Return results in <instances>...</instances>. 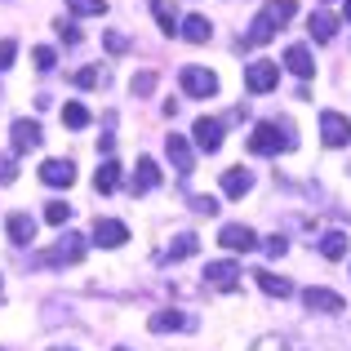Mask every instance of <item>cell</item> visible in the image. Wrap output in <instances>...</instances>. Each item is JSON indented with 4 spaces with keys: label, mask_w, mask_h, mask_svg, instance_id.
I'll return each mask as SVG.
<instances>
[{
    "label": "cell",
    "mask_w": 351,
    "mask_h": 351,
    "mask_svg": "<svg viewBox=\"0 0 351 351\" xmlns=\"http://www.w3.org/2000/svg\"><path fill=\"white\" fill-rule=\"evenodd\" d=\"M298 14V5L293 0H267L263 9L254 14V23H249V32H245V45H267L276 32H280L289 18Z\"/></svg>",
    "instance_id": "obj_1"
},
{
    "label": "cell",
    "mask_w": 351,
    "mask_h": 351,
    "mask_svg": "<svg viewBox=\"0 0 351 351\" xmlns=\"http://www.w3.org/2000/svg\"><path fill=\"white\" fill-rule=\"evenodd\" d=\"M280 147H285V152L298 147L289 120H263V125H254V134H249V152H254V156H276Z\"/></svg>",
    "instance_id": "obj_2"
},
{
    "label": "cell",
    "mask_w": 351,
    "mask_h": 351,
    "mask_svg": "<svg viewBox=\"0 0 351 351\" xmlns=\"http://www.w3.org/2000/svg\"><path fill=\"white\" fill-rule=\"evenodd\" d=\"M85 258V236H76V232H67L58 240L53 249H45V254H36L32 263L36 267H67V263H80Z\"/></svg>",
    "instance_id": "obj_3"
},
{
    "label": "cell",
    "mask_w": 351,
    "mask_h": 351,
    "mask_svg": "<svg viewBox=\"0 0 351 351\" xmlns=\"http://www.w3.org/2000/svg\"><path fill=\"white\" fill-rule=\"evenodd\" d=\"M276 85H280V62L258 58V62L245 67V89H249V94H271Z\"/></svg>",
    "instance_id": "obj_4"
},
{
    "label": "cell",
    "mask_w": 351,
    "mask_h": 351,
    "mask_svg": "<svg viewBox=\"0 0 351 351\" xmlns=\"http://www.w3.org/2000/svg\"><path fill=\"white\" fill-rule=\"evenodd\" d=\"M182 94L187 98H214L218 94V76L209 67H182Z\"/></svg>",
    "instance_id": "obj_5"
},
{
    "label": "cell",
    "mask_w": 351,
    "mask_h": 351,
    "mask_svg": "<svg viewBox=\"0 0 351 351\" xmlns=\"http://www.w3.org/2000/svg\"><path fill=\"white\" fill-rule=\"evenodd\" d=\"M302 307H307V311H320V316H338L347 302H343V293L325 289V285H311V289H302Z\"/></svg>",
    "instance_id": "obj_6"
},
{
    "label": "cell",
    "mask_w": 351,
    "mask_h": 351,
    "mask_svg": "<svg viewBox=\"0 0 351 351\" xmlns=\"http://www.w3.org/2000/svg\"><path fill=\"white\" fill-rule=\"evenodd\" d=\"M125 240H129V227L120 218H98L94 232H89V245H98V249H120Z\"/></svg>",
    "instance_id": "obj_7"
},
{
    "label": "cell",
    "mask_w": 351,
    "mask_h": 351,
    "mask_svg": "<svg viewBox=\"0 0 351 351\" xmlns=\"http://www.w3.org/2000/svg\"><path fill=\"white\" fill-rule=\"evenodd\" d=\"M320 138H325V147H347L351 143V120L343 112H320Z\"/></svg>",
    "instance_id": "obj_8"
},
{
    "label": "cell",
    "mask_w": 351,
    "mask_h": 351,
    "mask_svg": "<svg viewBox=\"0 0 351 351\" xmlns=\"http://www.w3.org/2000/svg\"><path fill=\"white\" fill-rule=\"evenodd\" d=\"M218 245L232 249V254H249V249H258V236H254V227H245V223H227L223 232H218Z\"/></svg>",
    "instance_id": "obj_9"
},
{
    "label": "cell",
    "mask_w": 351,
    "mask_h": 351,
    "mask_svg": "<svg viewBox=\"0 0 351 351\" xmlns=\"http://www.w3.org/2000/svg\"><path fill=\"white\" fill-rule=\"evenodd\" d=\"M9 134H14V152L18 156H27V152H36V147L45 143V134H40V125H36V120H14V125H9Z\"/></svg>",
    "instance_id": "obj_10"
},
{
    "label": "cell",
    "mask_w": 351,
    "mask_h": 351,
    "mask_svg": "<svg viewBox=\"0 0 351 351\" xmlns=\"http://www.w3.org/2000/svg\"><path fill=\"white\" fill-rule=\"evenodd\" d=\"M191 138H196V147H200V152H209V156H214L218 147H223V125H218V120H209V116H200L196 125H191Z\"/></svg>",
    "instance_id": "obj_11"
},
{
    "label": "cell",
    "mask_w": 351,
    "mask_h": 351,
    "mask_svg": "<svg viewBox=\"0 0 351 351\" xmlns=\"http://www.w3.org/2000/svg\"><path fill=\"white\" fill-rule=\"evenodd\" d=\"M205 285H209V289H236V285H240V267L227 263V258H223V263H209L205 267Z\"/></svg>",
    "instance_id": "obj_12"
},
{
    "label": "cell",
    "mask_w": 351,
    "mask_h": 351,
    "mask_svg": "<svg viewBox=\"0 0 351 351\" xmlns=\"http://www.w3.org/2000/svg\"><path fill=\"white\" fill-rule=\"evenodd\" d=\"M129 187H134V196L160 187V165H156L152 156H143V160H138V169H134V178H129Z\"/></svg>",
    "instance_id": "obj_13"
},
{
    "label": "cell",
    "mask_w": 351,
    "mask_h": 351,
    "mask_svg": "<svg viewBox=\"0 0 351 351\" xmlns=\"http://www.w3.org/2000/svg\"><path fill=\"white\" fill-rule=\"evenodd\" d=\"M285 67H289L298 80H311V76H316V62H311V49H307V45H289V49H285Z\"/></svg>",
    "instance_id": "obj_14"
},
{
    "label": "cell",
    "mask_w": 351,
    "mask_h": 351,
    "mask_svg": "<svg viewBox=\"0 0 351 351\" xmlns=\"http://www.w3.org/2000/svg\"><path fill=\"white\" fill-rule=\"evenodd\" d=\"M191 325H196V320H191V316H182V311H156V316L152 320H147V329H152V334H178V329H191Z\"/></svg>",
    "instance_id": "obj_15"
},
{
    "label": "cell",
    "mask_w": 351,
    "mask_h": 351,
    "mask_svg": "<svg viewBox=\"0 0 351 351\" xmlns=\"http://www.w3.org/2000/svg\"><path fill=\"white\" fill-rule=\"evenodd\" d=\"M40 182H49V187H71V182H76V165L71 160H45Z\"/></svg>",
    "instance_id": "obj_16"
},
{
    "label": "cell",
    "mask_w": 351,
    "mask_h": 351,
    "mask_svg": "<svg viewBox=\"0 0 351 351\" xmlns=\"http://www.w3.org/2000/svg\"><path fill=\"white\" fill-rule=\"evenodd\" d=\"M5 232H9V240H14L18 249H27V245L36 240V218H32V214H9Z\"/></svg>",
    "instance_id": "obj_17"
},
{
    "label": "cell",
    "mask_w": 351,
    "mask_h": 351,
    "mask_svg": "<svg viewBox=\"0 0 351 351\" xmlns=\"http://www.w3.org/2000/svg\"><path fill=\"white\" fill-rule=\"evenodd\" d=\"M165 152H169V160H173V169H178V173H191V143L182 134L165 138Z\"/></svg>",
    "instance_id": "obj_18"
},
{
    "label": "cell",
    "mask_w": 351,
    "mask_h": 351,
    "mask_svg": "<svg viewBox=\"0 0 351 351\" xmlns=\"http://www.w3.org/2000/svg\"><path fill=\"white\" fill-rule=\"evenodd\" d=\"M249 187H254V173L249 169H227L223 173V196L240 200V196H249Z\"/></svg>",
    "instance_id": "obj_19"
},
{
    "label": "cell",
    "mask_w": 351,
    "mask_h": 351,
    "mask_svg": "<svg viewBox=\"0 0 351 351\" xmlns=\"http://www.w3.org/2000/svg\"><path fill=\"white\" fill-rule=\"evenodd\" d=\"M178 36L182 40H191V45H205L209 36H214V27H209V18H200V14H191V18H182V27H178Z\"/></svg>",
    "instance_id": "obj_20"
},
{
    "label": "cell",
    "mask_w": 351,
    "mask_h": 351,
    "mask_svg": "<svg viewBox=\"0 0 351 351\" xmlns=\"http://www.w3.org/2000/svg\"><path fill=\"white\" fill-rule=\"evenodd\" d=\"M347 249H351L347 232H325V236H320V254H325L329 263H338V258H347Z\"/></svg>",
    "instance_id": "obj_21"
},
{
    "label": "cell",
    "mask_w": 351,
    "mask_h": 351,
    "mask_svg": "<svg viewBox=\"0 0 351 351\" xmlns=\"http://www.w3.org/2000/svg\"><path fill=\"white\" fill-rule=\"evenodd\" d=\"M200 249V240L191 236V232H182V236H173V245L165 249V263H182V258H191Z\"/></svg>",
    "instance_id": "obj_22"
},
{
    "label": "cell",
    "mask_w": 351,
    "mask_h": 351,
    "mask_svg": "<svg viewBox=\"0 0 351 351\" xmlns=\"http://www.w3.org/2000/svg\"><path fill=\"white\" fill-rule=\"evenodd\" d=\"M254 276H258V289L271 293V298H289L293 293V285L285 280V276H276V271H254Z\"/></svg>",
    "instance_id": "obj_23"
},
{
    "label": "cell",
    "mask_w": 351,
    "mask_h": 351,
    "mask_svg": "<svg viewBox=\"0 0 351 351\" xmlns=\"http://www.w3.org/2000/svg\"><path fill=\"white\" fill-rule=\"evenodd\" d=\"M307 32L316 36L320 45H325V40H334V36H338V18H334V14H311V18H307Z\"/></svg>",
    "instance_id": "obj_24"
},
{
    "label": "cell",
    "mask_w": 351,
    "mask_h": 351,
    "mask_svg": "<svg viewBox=\"0 0 351 351\" xmlns=\"http://www.w3.org/2000/svg\"><path fill=\"white\" fill-rule=\"evenodd\" d=\"M94 187L103 191V196H107V191H116V187H120V165L112 160V156H107V160L98 165V173H94Z\"/></svg>",
    "instance_id": "obj_25"
},
{
    "label": "cell",
    "mask_w": 351,
    "mask_h": 351,
    "mask_svg": "<svg viewBox=\"0 0 351 351\" xmlns=\"http://www.w3.org/2000/svg\"><path fill=\"white\" fill-rule=\"evenodd\" d=\"M67 9L76 18H103L107 14V0H67Z\"/></svg>",
    "instance_id": "obj_26"
},
{
    "label": "cell",
    "mask_w": 351,
    "mask_h": 351,
    "mask_svg": "<svg viewBox=\"0 0 351 351\" xmlns=\"http://www.w3.org/2000/svg\"><path fill=\"white\" fill-rule=\"evenodd\" d=\"M62 125H67V129H85L89 125L85 103H67V107H62Z\"/></svg>",
    "instance_id": "obj_27"
},
{
    "label": "cell",
    "mask_w": 351,
    "mask_h": 351,
    "mask_svg": "<svg viewBox=\"0 0 351 351\" xmlns=\"http://www.w3.org/2000/svg\"><path fill=\"white\" fill-rule=\"evenodd\" d=\"M45 223H53V227L71 223V205L67 200H49V205H45Z\"/></svg>",
    "instance_id": "obj_28"
},
{
    "label": "cell",
    "mask_w": 351,
    "mask_h": 351,
    "mask_svg": "<svg viewBox=\"0 0 351 351\" xmlns=\"http://www.w3.org/2000/svg\"><path fill=\"white\" fill-rule=\"evenodd\" d=\"M152 9H156V23H160V32H165V36H173V32H178V18H173V9L165 5V0H156Z\"/></svg>",
    "instance_id": "obj_29"
},
{
    "label": "cell",
    "mask_w": 351,
    "mask_h": 351,
    "mask_svg": "<svg viewBox=\"0 0 351 351\" xmlns=\"http://www.w3.org/2000/svg\"><path fill=\"white\" fill-rule=\"evenodd\" d=\"M129 89H134V98H147L156 89V76H152V71H138V76L129 80Z\"/></svg>",
    "instance_id": "obj_30"
},
{
    "label": "cell",
    "mask_w": 351,
    "mask_h": 351,
    "mask_svg": "<svg viewBox=\"0 0 351 351\" xmlns=\"http://www.w3.org/2000/svg\"><path fill=\"white\" fill-rule=\"evenodd\" d=\"M32 58H36V67H40V71H53V67H58V53H53L49 45H40V49H32Z\"/></svg>",
    "instance_id": "obj_31"
},
{
    "label": "cell",
    "mask_w": 351,
    "mask_h": 351,
    "mask_svg": "<svg viewBox=\"0 0 351 351\" xmlns=\"http://www.w3.org/2000/svg\"><path fill=\"white\" fill-rule=\"evenodd\" d=\"M249 351H289V343H285V338H276V334H267V338H258Z\"/></svg>",
    "instance_id": "obj_32"
},
{
    "label": "cell",
    "mask_w": 351,
    "mask_h": 351,
    "mask_svg": "<svg viewBox=\"0 0 351 351\" xmlns=\"http://www.w3.org/2000/svg\"><path fill=\"white\" fill-rule=\"evenodd\" d=\"M18 58V40H0V71H9Z\"/></svg>",
    "instance_id": "obj_33"
},
{
    "label": "cell",
    "mask_w": 351,
    "mask_h": 351,
    "mask_svg": "<svg viewBox=\"0 0 351 351\" xmlns=\"http://www.w3.org/2000/svg\"><path fill=\"white\" fill-rule=\"evenodd\" d=\"M191 209H196V214H218L223 205H218L214 196H191Z\"/></svg>",
    "instance_id": "obj_34"
},
{
    "label": "cell",
    "mask_w": 351,
    "mask_h": 351,
    "mask_svg": "<svg viewBox=\"0 0 351 351\" xmlns=\"http://www.w3.org/2000/svg\"><path fill=\"white\" fill-rule=\"evenodd\" d=\"M53 27H58V40H67V45H76V40H80L76 23H67V18H58V23H53Z\"/></svg>",
    "instance_id": "obj_35"
},
{
    "label": "cell",
    "mask_w": 351,
    "mask_h": 351,
    "mask_svg": "<svg viewBox=\"0 0 351 351\" xmlns=\"http://www.w3.org/2000/svg\"><path fill=\"white\" fill-rule=\"evenodd\" d=\"M98 76H103L98 67H85V71H76V85H80V89H94V85H98Z\"/></svg>",
    "instance_id": "obj_36"
},
{
    "label": "cell",
    "mask_w": 351,
    "mask_h": 351,
    "mask_svg": "<svg viewBox=\"0 0 351 351\" xmlns=\"http://www.w3.org/2000/svg\"><path fill=\"white\" fill-rule=\"evenodd\" d=\"M263 249H267L271 258H280L285 249H289V240H285V236H267V245H263Z\"/></svg>",
    "instance_id": "obj_37"
},
{
    "label": "cell",
    "mask_w": 351,
    "mask_h": 351,
    "mask_svg": "<svg viewBox=\"0 0 351 351\" xmlns=\"http://www.w3.org/2000/svg\"><path fill=\"white\" fill-rule=\"evenodd\" d=\"M107 49H112V53H125V49H129V40H125L120 32H107Z\"/></svg>",
    "instance_id": "obj_38"
},
{
    "label": "cell",
    "mask_w": 351,
    "mask_h": 351,
    "mask_svg": "<svg viewBox=\"0 0 351 351\" xmlns=\"http://www.w3.org/2000/svg\"><path fill=\"white\" fill-rule=\"evenodd\" d=\"M14 178H18L14 160H9V156H0V182H14Z\"/></svg>",
    "instance_id": "obj_39"
},
{
    "label": "cell",
    "mask_w": 351,
    "mask_h": 351,
    "mask_svg": "<svg viewBox=\"0 0 351 351\" xmlns=\"http://www.w3.org/2000/svg\"><path fill=\"white\" fill-rule=\"evenodd\" d=\"M343 14H347V23H351V0H343Z\"/></svg>",
    "instance_id": "obj_40"
},
{
    "label": "cell",
    "mask_w": 351,
    "mask_h": 351,
    "mask_svg": "<svg viewBox=\"0 0 351 351\" xmlns=\"http://www.w3.org/2000/svg\"><path fill=\"white\" fill-rule=\"evenodd\" d=\"M49 351H76V347H49Z\"/></svg>",
    "instance_id": "obj_41"
},
{
    "label": "cell",
    "mask_w": 351,
    "mask_h": 351,
    "mask_svg": "<svg viewBox=\"0 0 351 351\" xmlns=\"http://www.w3.org/2000/svg\"><path fill=\"white\" fill-rule=\"evenodd\" d=\"M0 302H5V280H0Z\"/></svg>",
    "instance_id": "obj_42"
},
{
    "label": "cell",
    "mask_w": 351,
    "mask_h": 351,
    "mask_svg": "<svg viewBox=\"0 0 351 351\" xmlns=\"http://www.w3.org/2000/svg\"><path fill=\"white\" fill-rule=\"evenodd\" d=\"M116 351H129V347H116Z\"/></svg>",
    "instance_id": "obj_43"
}]
</instances>
